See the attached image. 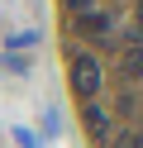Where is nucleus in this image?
<instances>
[{
  "mask_svg": "<svg viewBox=\"0 0 143 148\" xmlns=\"http://www.w3.org/2000/svg\"><path fill=\"white\" fill-rule=\"evenodd\" d=\"M100 81H105L100 62H95L91 53H76V58H72V91L81 100H95V96H100Z\"/></svg>",
  "mask_w": 143,
  "mask_h": 148,
  "instance_id": "nucleus-1",
  "label": "nucleus"
},
{
  "mask_svg": "<svg viewBox=\"0 0 143 148\" xmlns=\"http://www.w3.org/2000/svg\"><path fill=\"white\" fill-rule=\"evenodd\" d=\"M81 124H86V134H91L95 143H110V138H114V124H110V110H105L100 100H86V105H81Z\"/></svg>",
  "mask_w": 143,
  "mask_h": 148,
  "instance_id": "nucleus-2",
  "label": "nucleus"
},
{
  "mask_svg": "<svg viewBox=\"0 0 143 148\" xmlns=\"http://www.w3.org/2000/svg\"><path fill=\"white\" fill-rule=\"evenodd\" d=\"M119 72H124V81H138V77H143V53H138V48H124Z\"/></svg>",
  "mask_w": 143,
  "mask_h": 148,
  "instance_id": "nucleus-3",
  "label": "nucleus"
},
{
  "mask_svg": "<svg viewBox=\"0 0 143 148\" xmlns=\"http://www.w3.org/2000/svg\"><path fill=\"white\" fill-rule=\"evenodd\" d=\"M110 14H76V34H105Z\"/></svg>",
  "mask_w": 143,
  "mask_h": 148,
  "instance_id": "nucleus-4",
  "label": "nucleus"
},
{
  "mask_svg": "<svg viewBox=\"0 0 143 148\" xmlns=\"http://www.w3.org/2000/svg\"><path fill=\"white\" fill-rule=\"evenodd\" d=\"M14 143H19V148H43V143H38V138H34V134H29V129H24V124H14Z\"/></svg>",
  "mask_w": 143,
  "mask_h": 148,
  "instance_id": "nucleus-5",
  "label": "nucleus"
},
{
  "mask_svg": "<svg viewBox=\"0 0 143 148\" xmlns=\"http://www.w3.org/2000/svg\"><path fill=\"white\" fill-rule=\"evenodd\" d=\"M5 43H10V48H14V43H19V48H34V43H38V34H34V29H29V34H10Z\"/></svg>",
  "mask_w": 143,
  "mask_h": 148,
  "instance_id": "nucleus-6",
  "label": "nucleus"
},
{
  "mask_svg": "<svg viewBox=\"0 0 143 148\" xmlns=\"http://www.w3.org/2000/svg\"><path fill=\"white\" fill-rule=\"evenodd\" d=\"M10 72L14 77H29V58H10Z\"/></svg>",
  "mask_w": 143,
  "mask_h": 148,
  "instance_id": "nucleus-7",
  "label": "nucleus"
},
{
  "mask_svg": "<svg viewBox=\"0 0 143 148\" xmlns=\"http://www.w3.org/2000/svg\"><path fill=\"white\" fill-rule=\"evenodd\" d=\"M133 10H138V29H143V0H138V5H133Z\"/></svg>",
  "mask_w": 143,
  "mask_h": 148,
  "instance_id": "nucleus-8",
  "label": "nucleus"
}]
</instances>
